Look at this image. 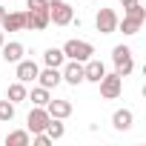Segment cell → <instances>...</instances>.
I'll return each instance as SVG.
<instances>
[{
  "label": "cell",
  "instance_id": "obj_1",
  "mask_svg": "<svg viewBox=\"0 0 146 146\" xmlns=\"http://www.w3.org/2000/svg\"><path fill=\"white\" fill-rule=\"evenodd\" d=\"M63 54H66V60H80V63H86V60L95 54V46H92L89 40H78V37H72V40L63 43Z\"/></svg>",
  "mask_w": 146,
  "mask_h": 146
},
{
  "label": "cell",
  "instance_id": "obj_2",
  "mask_svg": "<svg viewBox=\"0 0 146 146\" xmlns=\"http://www.w3.org/2000/svg\"><path fill=\"white\" fill-rule=\"evenodd\" d=\"M112 63H115V72L120 78H129L132 72H135V57H132V49L129 46H115L112 49Z\"/></svg>",
  "mask_w": 146,
  "mask_h": 146
},
{
  "label": "cell",
  "instance_id": "obj_3",
  "mask_svg": "<svg viewBox=\"0 0 146 146\" xmlns=\"http://www.w3.org/2000/svg\"><path fill=\"white\" fill-rule=\"evenodd\" d=\"M75 20V9L66 0H49V23L54 26H72Z\"/></svg>",
  "mask_w": 146,
  "mask_h": 146
},
{
  "label": "cell",
  "instance_id": "obj_4",
  "mask_svg": "<svg viewBox=\"0 0 146 146\" xmlns=\"http://www.w3.org/2000/svg\"><path fill=\"white\" fill-rule=\"evenodd\" d=\"M98 86H100V98H106V100H115V98H120V92H123V78L117 75V72H106V75L98 80Z\"/></svg>",
  "mask_w": 146,
  "mask_h": 146
},
{
  "label": "cell",
  "instance_id": "obj_5",
  "mask_svg": "<svg viewBox=\"0 0 146 146\" xmlns=\"http://www.w3.org/2000/svg\"><path fill=\"white\" fill-rule=\"evenodd\" d=\"M60 78H63V83H69V86L86 83V80H83V63H80V60H66V63L60 66Z\"/></svg>",
  "mask_w": 146,
  "mask_h": 146
},
{
  "label": "cell",
  "instance_id": "obj_6",
  "mask_svg": "<svg viewBox=\"0 0 146 146\" xmlns=\"http://www.w3.org/2000/svg\"><path fill=\"white\" fill-rule=\"evenodd\" d=\"M46 123H49L46 106H32V112H29V117H26V132H29V135L46 132Z\"/></svg>",
  "mask_w": 146,
  "mask_h": 146
},
{
  "label": "cell",
  "instance_id": "obj_7",
  "mask_svg": "<svg viewBox=\"0 0 146 146\" xmlns=\"http://www.w3.org/2000/svg\"><path fill=\"white\" fill-rule=\"evenodd\" d=\"M117 15H115V9H100L98 15H95V26H98V32L100 35H112V32H117Z\"/></svg>",
  "mask_w": 146,
  "mask_h": 146
},
{
  "label": "cell",
  "instance_id": "obj_8",
  "mask_svg": "<svg viewBox=\"0 0 146 146\" xmlns=\"http://www.w3.org/2000/svg\"><path fill=\"white\" fill-rule=\"evenodd\" d=\"M15 66H17V69H15V78H17L20 83H32V80H37L40 66H37L32 57H23V60H17Z\"/></svg>",
  "mask_w": 146,
  "mask_h": 146
},
{
  "label": "cell",
  "instance_id": "obj_9",
  "mask_svg": "<svg viewBox=\"0 0 146 146\" xmlns=\"http://www.w3.org/2000/svg\"><path fill=\"white\" fill-rule=\"evenodd\" d=\"M3 32H26V12H6L0 20Z\"/></svg>",
  "mask_w": 146,
  "mask_h": 146
},
{
  "label": "cell",
  "instance_id": "obj_10",
  "mask_svg": "<svg viewBox=\"0 0 146 146\" xmlns=\"http://www.w3.org/2000/svg\"><path fill=\"white\" fill-rule=\"evenodd\" d=\"M37 83L43 86V89H57L60 83H63V78H60V69H54V66H46V69H40L37 72Z\"/></svg>",
  "mask_w": 146,
  "mask_h": 146
},
{
  "label": "cell",
  "instance_id": "obj_11",
  "mask_svg": "<svg viewBox=\"0 0 146 146\" xmlns=\"http://www.w3.org/2000/svg\"><path fill=\"white\" fill-rule=\"evenodd\" d=\"M49 26H52L49 23V9H43V12H26V32H43Z\"/></svg>",
  "mask_w": 146,
  "mask_h": 146
},
{
  "label": "cell",
  "instance_id": "obj_12",
  "mask_svg": "<svg viewBox=\"0 0 146 146\" xmlns=\"http://www.w3.org/2000/svg\"><path fill=\"white\" fill-rule=\"evenodd\" d=\"M103 75H106V66H103V60H98V57H89V60L83 63V80H89V83H98Z\"/></svg>",
  "mask_w": 146,
  "mask_h": 146
},
{
  "label": "cell",
  "instance_id": "obj_13",
  "mask_svg": "<svg viewBox=\"0 0 146 146\" xmlns=\"http://www.w3.org/2000/svg\"><path fill=\"white\" fill-rule=\"evenodd\" d=\"M46 112H49V117H60V120H66V117L72 115V103L63 100V98H52V100L46 103Z\"/></svg>",
  "mask_w": 146,
  "mask_h": 146
},
{
  "label": "cell",
  "instance_id": "obj_14",
  "mask_svg": "<svg viewBox=\"0 0 146 146\" xmlns=\"http://www.w3.org/2000/svg\"><path fill=\"white\" fill-rule=\"evenodd\" d=\"M112 126H115V132H129L135 126V112L132 109H117L112 115Z\"/></svg>",
  "mask_w": 146,
  "mask_h": 146
},
{
  "label": "cell",
  "instance_id": "obj_15",
  "mask_svg": "<svg viewBox=\"0 0 146 146\" xmlns=\"http://www.w3.org/2000/svg\"><path fill=\"white\" fill-rule=\"evenodd\" d=\"M0 52H3V60H6V63H17V60H23L26 46L17 43V40H12V43H3V46H0Z\"/></svg>",
  "mask_w": 146,
  "mask_h": 146
},
{
  "label": "cell",
  "instance_id": "obj_16",
  "mask_svg": "<svg viewBox=\"0 0 146 146\" xmlns=\"http://www.w3.org/2000/svg\"><path fill=\"white\" fill-rule=\"evenodd\" d=\"M66 63V54H63V49H54V46H49L46 52H43V66H54V69H60Z\"/></svg>",
  "mask_w": 146,
  "mask_h": 146
},
{
  "label": "cell",
  "instance_id": "obj_17",
  "mask_svg": "<svg viewBox=\"0 0 146 146\" xmlns=\"http://www.w3.org/2000/svg\"><path fill=\"white\" fill-rule=\"evenodd\" d=\"M6 98H9V100H12L15 106H17V103H23V100L29 98V89H26V83H20V80H15V83H12V86L6 89Z\"/></svg>",
  "mask_w": 146,
  "mask_h": 146
},
{
  "label": "cell",
  "instance_id": "obj_18",
  "mask_svg": "<svg viewBox=\"0 0 146 146\" xmlns=\"http://www.w3.org/2000/svg\"><path fill=\"white\" fill-rule=\"evenodd\" d=\"M3 143H6V146H29V143H32V135H29L26 129H15V132L6 135Z\"/></svg>",
  "mask_w": 146,
  "mask_h": 146
},
{
  "label": "cell",
  "instance_id": "obj_19",
  "mask_svg": "<svg viewBox=\"0 0 146 146\" xmlns=\"http://www.w3.org/2000/svg\"><path fill=\"white\" fill-rule=\"evenodd\" d=\"M140 20H135V17H129V15H123V20H117V29L126 35V37H132V35H137L140 32Z\"/></svg>",
  "mask_w": 146,
  "mask_h": 146
},
{
  "label": "cell",
  "instance_id": "obj_20",
  "mask_svg": "<svg viewBox=\"0 0 146 146\" xmlns=\"http://www.w3.org/2000/svg\"><path fill=\"white\" fill-rule=\"evenodd\" d=\"M26 100H32V106H46L49 100H52V92L49 89H43V86H35L32 92H29V98Z\"/></svg>",
  "mask_w": 146,
  "mask_h": 146
},
{
  "label": "cell",
  "instance_id": "obj_21",
  "mask_svg": "<svg viewBox=\"0 0 146 146\" xmlns=\"http://www.w3.org/2000/svg\"><path fill=\"white\" fill-rule=\"evenodd\" d=\"M46 135H49L52 140H60V137L66 135V126H63V120H60V117H49V123H46Z\"/></svg>",
  "mask_w": 146,
  "mask_h": 146
},
{
  "label": "cell",
  "instance_id": "obj_22",
  "mask_svg": "<svg viewBox=\"0 0 146 146\" xmlns=\"http://www.w3.org/2000/svg\"><path fill=\"white\" fill-rule=\"evenodd\" d=\"M15 120V103L6 98V100H0V123H12Z\"/></svg>",
  "mask_w": 146,
  "mask_h": 146
},
{
  "label": "cell",
  "instance_id": "obj_23",
  "mask_svg": "<svg viewBox=\"0 0 146 146\" xmlns=\"http://www.w3.org/2000/svg\"><path fill=\"white\" fill-rule=\"evenodd\" d=\"M123 15H129V17H135V20L146 23V9H143L140 3H132V6H126V9H123Z\"/></svg>",
  "mask_w": 146,
  "mask_h": 146
},
{
  "label": "cell",
  "instance_id": "obj_24",
  "mask_svg": "<svg viewBox=\"0 0 146 146\" xmlns=\"http://www.w3.org/2000/svg\"><path fill=\"white\" fill-rule=\"evenodd\" d=\"M32 143H35V146H52L54 140H52L46 132H37V135H32Z\"/></svg>",
  "mask_w": 146,
  "mask_h": 146
},
{
  "label": "cell",
  "instance_id": "obj_25",
  "mask_svg": "<svg viewBox=\"0 0 146 146\" xmlns=\"http://www.w3.org/2000/svg\"><path fill=\"white\" fill-rule=\"evenodd\" d=\"M26 9L29 12H43V9H49V0H26Z\"/></svg>",
  "mask_w": 146,
  "mask_h": 146
},
{
  "label": "cell",
  "instance_id": "obj_26",
  "mask_svg": "<svg viewBox=\"0 0 146 146\" xmlns=\"http://www.w3.org/2000/svg\"><path fill=\"white\" fill-rule=\"evenodd\" d=\"M120 3H123V9H126V6H132V3H137V0H120Z\"/></svg>",
  "mask_w": 146,
  "mask_h": 146
},
{
  "label": "cell",
  "instance_id": "obj_27",
  "mask_svg": "<svg viewBox=\"0 0 146 146\" xmlns=\"http://www.w3.org/2000/svg\"><path fill=\"white\" fill-rule=\"evenodd\" d=\"M3 43H6V32H3V29H0V46H3Z\"/></svg>",
  "mask_w": 146,
  "mask_h": 146
},
{
  "label": "cell",
  "instance_id": "obj_28",
  "mask_svg": "<svg viewBox=\"0 0 146 146\" xmlns=\"http://www.w3.org/2000/svg\"><path fill=\"white\" fill-rule=\"evenodd\" d=\"M3 15H6V9H3V6H0V20H3Z\"/></svg>",
  "mask_w": 146,
  "mask_h": 146
}]
</instances>
